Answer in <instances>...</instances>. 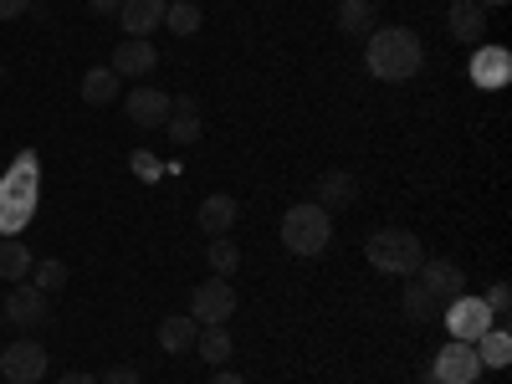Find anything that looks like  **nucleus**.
<instances>
[{
    "mask_svg": "<svg viewBox=\"0 0 512 384\" xmlns=\"http://www.w3.org/2000/svg\"><path fill=\"white\" fill-rule=\"evenodd\" d=\"M425 62V47L410 26H374L364 36V67L379 82H410Z\"/></svg>",
    "mask_w": 512,
    "mask_h": 384,
    "instance_id": "f257e3e1",
    "label": "nucleus"
},
{
    "mask_svg": "<svg viewBox=\"0 0 512 384\" xmlns=\"http://www.w3.org/2000/svg\"><path fill=\"white\" fill-rule=\"evenodd\" d=\"M364 262L374 267V272H384V277H415L420 272V262H425V246H420V236L415 231H405V226H384V231H374L369 241H364Z\"/></svg>",
    "mask_w": 512,
    "mask_h": 384,
    "instance_id": "f03ea898",
    "label": "nucleus"
},
{
    "mask_svg": "<svg viewBox=\"0 0 512 384\" xmlns=\"http://www.w3.org/2000/svg\"><path fill=\"white\" fill-rule=\"evenodd\" d=\"M328 241H333V216L318 200H303V205H292L282 216V246L292 256H323Z\"/></svg>",
    "mask_w": 512,
    "mask_h": 384,
    "instance_id": "7ed1b4c3",
    "label": "nucleus"
},
{
    "mask_svg": "<svg viewBox=\"0 0 512 384\" xmlns=\"http://www.w3.org/2000/svg\"><path fill=\"white\" fill-rule=\"evenodd\" d=\"M190 318H195L200 328L236 318V287H231V277H205V282L190 292Z\"/></svg>",
    "mask_w": 512,
    "mask_h": 384,
    "instance_id": "20e7f679",
    "label": "nucleus"
},
{
    "mask_svg": "<svg viewBox=\"0 0 512 384\" xmlns=\"http://www.w3.org/2000/svg\"><path fill=\"white\" fill-rule=\"evenodd\" d=\"M441 313H446V328H451L456 344H477V338L497 323V318H492V308L482 303V297H472V292H461L456 303H446Z\"/></svg>",
    "mask_w": 512,
    "mask_h": 384,
    "instance_id": "39448f33",
    "label": "nucleus"
},
{
    "mask_svg": "<svg viewBox=\"0 0 512 384\" xmlns=\"http://www.w3.org/2000/svg\"><path fill=\"white\" fill-rule=\"evenodd\" d=\"M431 384H477L482 379V359H477V349L472 344H451L436 354V364H431V374H425Z\"/></svg>",
    "mask_w": 512,
    "mask_h": 384,
    "instance_id": "423d86ee",
    "label": "nucleus"
},
{
    "mask_svg": "<svg viewBox=\"0 0 512 384\" xmlns=\"http://www.w3.org/2000/svg\"><path fill=\"white\" fill-rule=\"evenodd\" d=\"M0 313H6V323H16V328H41V323H52V297L41 292V287H26V282H16L11 287V297L0 303Z\"/></svg>",
    "mask_w": 512,
    "mask_h": 384,
    "instance_id": "0eeeda50",
    "label": "nucleus"
},
{
    "mask_svg": "<svg viewBox=\"0 0 512 384\" xmlns=\"http://www.w3.org/2000/svg\"><path fill=\"white\" fill-rule=\"evenodd\" d=\"M47 349L36 344V338H21V344H11L6 354H0V374H6L11 384H36L41 374H47Z\"/></svg>",
    "mask_w": 512,
    "mask_h": 384,
    "instance_id": "6e6552de",
    "label": "nucleus"
},
{
    "mask_svg": "<svg viewBox=\"0 0 512 384\" xmlns=\"http://www.w3.org/2000/svg\"><path fill=\"white\" fill-rule=\"evenodd\" d=\"M415 282H420L425 292H431L441 308H446V303H456V297L466 292V272H461L456 262H441V256H436V262L425 256V262H420V272H415Z\"/></svg>",
    "mask_w": 512,
    "mask_h": 384,
    "instance_id": "1a4fd4ad",
    "label": "nucleus"
},
{
    "mask_svg": "<svg viewBox=\"0 0 512 384\" xmlns=\"http://www.w3.org/2000/svg\"><path fill=\"white\" fill-rule=\"evenodd\" d=\"M169 108H175V98H169V93H159V88H149V82L123 98V113H128V123H139V128H164Z\"/></svg>",
    "mask_w": 512,
    "mask_h": 384,
    "instance_id": "9d476101",
    "label": "nucleus"
},
{
    "mask_svg": "<svg viewBox=\"0 0 512 384\" xmlns=\"http://www.w3.org/2000/svg\"><path fill=\"white\" fill-rule=\"evenodd\" d=\"M118 77H144L159 67V52H154V41L149 36H123L118 47H113V62H108Z\"/></svg>",
    "mask_w": 512,
    "mask_h": 384,
    "instance_id": "9b49d317",
    "label": "nucleus"
},
{
    "mask_svg": "<svg viewBox=\"0 0 512 384\" xmlns=\"http://www.w3.org/2000/svg\"><path fill=\"white\" fill-rule=\"evenodd\" d=\"M446 31H451L456 41H466V47H482V41H487V11L477 6V0H451Z\"/></svg>",
    "mask_w": 512,
    "mask_h": 384,
    "instance_id": "f8f14e48",
    "label": "nucleus"
},
{
    "mask_svg": "<svg viewBox=\"0 0 512 384\" xmlns=\"http://www.w3.org/2000/svg\"><path fill=\"white\" fill-rule=\"evenodd\" d=\"M236 216H241L236 195H205L200 210H195V226H200L205 236H231V231H236Z\"/></svg>",
    "mask_w": 512,
    "mask_h": 384,
    "instance_id": "ddd939ff",
    "label": "nucleus"
},
{
    "mask_svg": "<svg viewBox=\"0 0 512 384\" xmlns=\"http://www.w3.org/2000/svg\"><path fill=\"white\" fill-rule=\"evenodd\" d=\"M164 11H169V0H123L118 6V26L128 36H149L164 26Z\"/></svg>",
    "mask_w": 512,
    "mask_h": 384,
    "instance_id": "4468645a",
    "label": "nucleus"
},
{
    "mask_svg": "<svg viewBox=\"0 0 512 384\" xmlns=\"http://www.w3.org/2000/svg\"><path fill=\"white\" fill-rule=\"evenodd\" d=\"M313 195H318V205L333 216V210H344V205H354V200H359V180L349 175V169H323Z\"/></svg>",
    "mask_w": 512,
    "mask_h": 384,
    "instance_id": "2eb2a0df",
    "label": "nucleus"
},
{
    "mask_svg": "<svg viewBox=\"0 0 512 384\" xmlns=\"http://www.w3.org/2000/svg\"><path fill=\"white\" fill-rule=\"evenodd\" d=\"M164 128H169V139H175L180 149H185V144H195V139L205 134V118H200V103H195V98H175V108H169Z\"/></svg>",
    "mask_w": 512,
    "mask_h": 384,
    "instance_id": "dca6fc26",
    "label": "nucleus"
},
{
    "mask_svg": "<svg viewBox=\"0 0 512 384\" xmlns=\"http://www.w3.org/2000/svg\"><path fill=\"white\" fill-rule=\"evenodd\" d=\"M195 333H200V323L190 313H169V318H159V349L164 354H195Z\"/></svg>",
    "mask_w": 512,
    "mask_h": 384,
    "instance_id": "f3484780",
    "label": "nucleus"
},
{
    "mask_svg": "<svg viewBox=\"0 0 512 384\" xmlns=\"http://www.w3.org/2000/svg\"><path fill=\"white\" fill-rule=\"evenodd\" d=\"M507 72H512V57L502 47H487V41H482V52L472 57V82H477V88H502Z\"/></svg>",
    "mask_w": 512,
    "mask_h": 384,
    "instance_id": "a211bd4d",
    "label": "nucleus"
},
{
    "mask_svg": "<svg viewBox=\"0 0 512 384\" xmlns=\"http://www.w3.org/2000/svg\"><path fill=\"white\" fill-rule=\"evenodd\" d=\"M118 88H123V77H118L108 62L82 72V103H93V108H108V103L118 98Z\"/></svg>",
    "mask_w": 512,
    "mask_h": 384,
    "instance_id": "6ab92c4d",
    "label": "nucleus"
},
{
    "mask_svg": "<svg viewBox=\"0 0 512 384\" xmlns=\"http://www.w3.org/2000/svg\"><path fill=\"white\" fill-rule=\"evenodd\" d=\"M472 349H477V359H482V369H507V364H512V333L492 323V328H487V333L477 338V344H472Z\"/></svg>",
    "mask_w": 512,
    "mask_h": 384,
    "instance_id": "aec40b11",
    "label": "nucleus"
},
{
    "mask_svg": "<svg viewBox=\"0 0 512 384\" xmlns=\"http://www.w3.org/2000/svg\"><path fill=\"white\" fill-rule=\"evenodd\" d=\"M231 349H236V344H231V328H226V323H205V328L195 333V354H200L205 364H226Z\"/></svg>",
    "mask_w": 512,
    "mask_h": 384,
    "instance_id": "412c9836",
    "label": "nucleus"
},
{
    "mask_svg": "<svg viewBox=\"0 0 512 384\" xmlns=\"http://www.w3.org/2000/svg\"><path fill=\"white\" fill-rule=\"evenodd\" d=\"M374 26H379L374 0H344V6H338V31L344 36H369Z\"/></svg>",
    "mask_w": 512,
    "mask_h": 384,
    "instance_id": "4be33fe9",
    "label": "nucleus"
},
{
    "mask_svg": "<svg viewBox=\"0 0 512 384\" xmlns=\"http://www.w3.org/2000/svg\"><path fill=\"white\" fill-rule=\"evenodd\" d=\"M400 297H405V318H410V323H431V318H441V303H436V297L425 292L415 277L400 282Z\"/></svg>",
    "mask_w": 512,
    "mask_h": 384,
    "instance_id": "5701e85b",
    "label": "nucleus"
},
{
    "mask_svg": "<svg viewBox=\"0 0 512 384\" xmlns=\"http://www.w3.org/2000/svg\"><path fill=\"white\" fill-rule=\"evenodd\" d=\"M205 262H210V272H216V277H236V267H241V246H236L231 236H210Z\"/></svg>",
    "mask_w": 512,
    "mask_h": 384,
    "instance_id": "b1692460",
    "label": "nucleus"
},
{
    "mask_svg": "<svg viewBox=\"0 0 512 384\" xmlns=\"http://www.w3.org/2000/svg\"><path fill=\"white\" fill-rule=\"evenodd\" d=\"M0 277H11V282L31 277V251L21 246V236H0Z\"/></svg>",
    "mask_w": 512,
    "mask_h": 384,
    "instance_id": "393cba45",
    "label": "nucleus"
},
{
    "mask_svg": "<svg viewBox=\"0 0 512 384\" xmlns=\"http://www.w3.org/2000/svg\"><path fill=\"white\" fill-rule=\"evenodd\" d=\"M200 6H195V0H169V11H164V26L169 31H175V36H195L200 31Z\"/></svg>",
    "mask_w": 512,
    "mask_h": 384,
    "instance_id": "a878e982",
    "label": "nucleus"
},
{
    "mask_svg": "<svg viewBox=\"0 0 512 384\" xmlns=\"http://www.w3.org/2000/svg\"><path fill=\"white\" fill-rule=\"evenodd\" d=\"M67 277H72V272H67V262H57V256H47V262H31V287H41L47 297L62 292Z\"/></svg>",
    "mask_w": 512,
    "mask_h": 384,
    "instance_id": "bb28decb",
    "label": "nucleus"
},
{
    "mask_svg": "<svg viewBox=\"0 0 512 384\" xmlns=\"http://www.w3.org/2000/svg\"><path fill=\"white\" fill-rule=\"evenodd\" d=\"M482 303L492 308V318H507V313H512V287H507V282H497V287L482 297Z\"/></svg>",
    "mask_w": 512,
    "mask_h": 384,
    "instance_id": "cd10ccee",
    "label": "nucleus"
},
{
    "mask_svg": "<svg viewBox=\"0 0 512 384\" xmlns=\"http://www.w3.org/2000/svg\"><path fill=\"white\" fill-rule=\"evenodd\" d=\"M98 384H139V369H134V364H113Z\"/></svg>",
    "mask_w": 512,
    "mask_h": 384,
    "instance_id": "c85d7f7f",
    "label": "nucleus"
},
{
    "mask_svg": "<svg viewBox=\"0 0 512 384\" xmlns=\"http://www.w3.org/2000/svg\"><path fill=\"white\" fill-rule=\"evenodd\" d=\"M134 175H139V180H159V164H154L149 154H134Z\"/></svg>",
    "mask_w": 512,
    "mask_h": 384,
    "instance_id": "c756f323",
    "label": "nucleus"
},
{
    "mask_svg": "<svg viewBox=\"0 0 512 384\" xmlns=\"http://www.w3.org/2000/svg\"><path fill=\"white\" fill-rule=\"evenodd\" d=\"M26 6H31V0H0V21H16Z\"/></svg>",
    "mask_w": 512,
    "mask_h": 384,
    "instance_id": "7c9ffc66",
    "label": "nucleus"
},
{
    "mask_svg": "<svg viewBox=\"0 0 512 384\" xmlns=\"http://www.w3.org/2000/svg\"><path fill=\"white\" fill-rule=\"evenodd\" d=\"M88 6H93L98 16H118V6H123V0H88Z\"/></svg>",
    "mask_w": 512,
    "mask_h": 384,
    "instance_id": "2f4dec72",
    "label": "nucleus"
},
{
    "mask_svg": "<svg viewBox=\"0 0 512 384\" xmlns=\"http://www.w3.org/2000/svg\"><path fill=\"white\" fill-rule=\"evenodd\" d=\"M210 384H251V379H241V374H231V369H221L216 379H210Z\"/></svg>",
    "mask_w": 512,
    "mask_h": 384,
    "instance_id": "473e14b6",
    "label": "nucleus"
},
{
    "mask_svg": "<svg viewBox=\"0 0 512 384\" xmlns=\"http://www.w3.org/2000/svg\"><path fill=\"white\" fill-rule=\"evenodd\" d=\"M62 384H98V379H93V374H67Z\"/></svg>",
    "mask_w": 512,
    "mask_h": 384,
    "instance_id": "72a5a7b5",
    "label": "nucleus"
},
{
    "mask_svg": "<svg viewBox=\"0 0 512 384\" xmlns=\"http://www.w3.org/2000/svg\"><path fill=\"white\" fill-rule=\"evenodd\" d=\"M477 6H482V11H497V6H507V0H477Z\"/></svg>",
    "mask_w": 512,
    "mask_h": 384,
    "instance_id": "f704fd0d",
    "label": "nucleus"
},
{
    "mask_svg": "<svg viewBox=\"0 0 512 384\" xmlns=\"http://www.w3.org/2000/svg\"><path fill=\"white\" fill-rule=\"evenodd\" d=\"M0 77H6V67H0Z\"/></svg>",
    "mask_w": 512,
    "mask_h": 384,
    "instance_id": "c9c22d12",
    "label": "nucleus"
},
{
    "mask_svg": "<svg viewBox=\"0 0 512 384\" xmlns=\"http://www.w3.org/2000/svg\"><path fill=\"white\" fill-rule=\"evenodd\" d=\"M0 323H6V313H0Z\"/></svg>",
    "mask_w": 512,
    "mask_h": 384,
    "instance_id": "e433bc0d",
    "label": "nucleus"
}]
</instances>
